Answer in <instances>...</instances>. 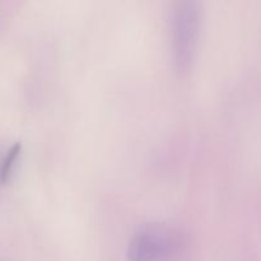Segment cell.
Segmentation results:
<instances>
[{"mask_svg":"<svg viewBox=\"0 0 261 261\" xmlns=\"http://www.w3.org/2000/svg\"><path fill=\"white\" fill-rule=\"evenodd\" d=\"M171 25L176 68L180 71H185L190 68L198 42L200 28V9L198 3H177L172 12Z\"/></svg>","mask_w":261,"mask_h":261,"instance_id":"obj_1","label":"cell"},{"mask_svg":"<svg viewBox=\"0 0 261 261\" xmlns=\"http://www.w3.org/2000/svg\"><path fill=\"white\" fill-rule=\"evenodd\" d=\"M170 233L161 224H147L133 236L127 249L130 261H153L167 252Z\"/></svg>","mask_w":261,"mask_h":261,"instance_id":"obj_2","label":"cell"},{"mask_svg":"<svg viewBox=\"0 0 261 261\" xmlns=\"http://www.w3.org/2000/svg\"><path fill=\"white\" fill-rule=\"evenodd\" d=\"M20 149H22V144L19 142H17L15 144L12 145L9 150H8L7 155H5L4 161H3L2 168H0V180L3 184H7L8 180L10 177V173H12L13 166H14L15 161L19 157Z\"/></svg>","mask_w":261,"mask_h":261,"instance_id":"obj_3","label":"cell"}]
</instances>
